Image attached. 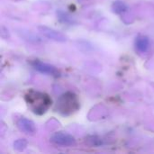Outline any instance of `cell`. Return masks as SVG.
Segmentation results:
<instances>
[{
	"label": "cell",
	"instance_id": "6da1fadb",
	"mask_svg": "<svg viewBox=\"0 0 154 154\" xmlns=\"http://www.w3.org/2000/svg\"><path fill=\"white\" fill-rule=\"evenodd\" d=\"M24 99L29 109L38 116L44 115L51 106V99L49 95L33 89L29 90L25 94Z\"/></svg>",
	"mask_w": 154,
	"mask_h": 154
},
{
	"label": "cell",
	"instance_id": "7a4b0ae2",
	"mask_svg": "<svg viewBox=\"0 0 154 154\" xmlns=\"http://www.w3.org/2000/svg\"><path fill=\"white\" fill-rule=\"evenodd\" d=\"M80 107L79 98L73 92H66L60 95L56 102V110L61 116H68L75 114Z\"/></svg>",
	"mask_w": 154,
	"mask_h": 154
},
{
	"label": "cell",
	"instance_id": "3957f363",
	"mask_svg": "<svg viewBox=\"0 0 154 154\" xmlns=\"http://www.w3.org/2000/svg\"><path fill=\"white\" fill-rule=\"evenodd\" d=\"M51 142L59 146L64 147H71L76 144V139L69 134L64 132H58L51 135Z\"/></svg>",
	"mask_w": 154,
	"mask_h": 154
},
{
	"label": "cell",
	"instance_id": "277c9868",
	"mask_svg": "<svg viewBox=\"0 0 154 154\" xmlns=\"http://www.w3.org/2000/svg\"><path fill=\"white\" fill-rule=\"evenodd\" d=\"M38 30L44 37H46L50 40L59 42H67V36L55 29H52V28H50V27H47L44 25H40V26H38Z\"/></svg>",
	"mask_w": 154,
	"mask_h": 154
},
{
	"label": "cell",
	"instance_id": "5b68a950",
	"mask_svg": "<svg viewBox=\"0 0 154 154\" xmlns=\"http://www.w3.org/2000/svg\"><path fill=\"white\" fill-rule=\"evenodd\" d=\"M31 64H32V68L35 70L39 71L40 73L51 75V76H53V77H59L60 76V71L54 66H52L51 64L42 62L41 60H38L32 61Z\"/></svg>",
	"mask_w": 154,
	"mask_h": 154
},
{
	"label": "cell",
	"instance_id": "8992f818",
	"mask_svg": "<svg viewBox=\"0 0 154 154\" xmlns=\"http://www.w3.org/2000/svg\"><path fill=\"white\" fill-rule=\"evenodd\" d=\"M16 126L21 132L27 134H33L36 132L35 124L32 120L25 117L19 118L18 121L16 122Z\"/></svg>",
	"mask_w": 154,
	"mask_h": 154
},
{
	"label": "cell",
	"instance_id": "52a82bcc",
	"mask_svg": "<svg viewBox=\"0 0 154 154\" xmlns=\"http://www.w3.org/2000/svg\"><path fill=\"white\" fill-rule=\"evenodd\" d=\"M135 47L137 51L142 53L147 52L150 47V39L144 35L138 36L135 40Z\"/></svg>",
	"mask_w": 154,
	"mask_h": 154
},
{
	"label": "cell",
	"instance_id": "ba28073f",
	"mask_svg": "<svg viewBox=\"0 0 154 154\" xmlns=\"http://www.w3.org/2000/svg\"><path fill=\"white\" fill-rule=\"evenodd\" d=\"M57 17L59 19L60 22H61L62 23L65 24H69V25H73V24H77V21L67 12H64L62 10H58L57 13Z\"/></svg>",
	"mask_w": 154,
	"mask_h": 154
},
{
	"label": "cell",
	"instance_id": "9c48e42d",
	"mask_svg": "<svg viewBox=\"0 0 154 154\" xmlns=\"http://www.w3.org/2000/svg\"><path fill=\"white\" fill-rule=\"evenodd\" d=\"M111 9L113 13L116 14H121L123 13H125L128 10V5L122 0H116L113 2L111 5Z\"/></svg>",
	"mask_w": 154,
	"mask_h": 154
},
{
	"label": "cell",
	"instance_id": "30bf717a",
	"mask_svg": "<svg viewBox=\"0 0 154 154\" xmlns=\"http://www.w3.org/2000/svg\"><path fill=\"white\" fill-rule=\"evenodd\" d=\"M27 144H28V143H27V141L25 139H18V140L14 141L13 146H14V149L15 151L21 152H23L26 149Z\"/></svg>",
	"mask_w": 154,
	"mask_h": 154
},
{
	"label": "cell",
	"instance_id": "8fae6325",
	"mask_svg": "<svg viewBox=\"0 0 154 154\" xmlns=\"http://www.w3.org/2000/svg\"><path fill=\"white\" fill-rule=\"evenodd\" d=\"M90 139L91 140H89V141L91 142L92 146H99L100 144H102V141H100V139H98L96 136H91Z\"/></svg>",
	"mask_w": 154,
	"mask_h": 154
}]
</instances>
